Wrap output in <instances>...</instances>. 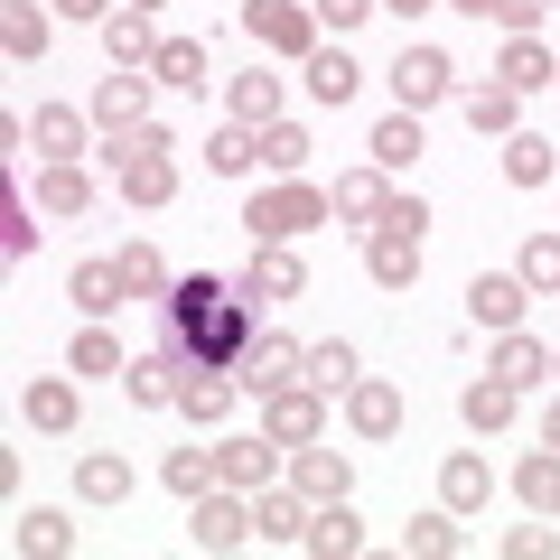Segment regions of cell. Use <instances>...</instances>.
<instances>
[{
    "mask_svg": "<svg viewBox=\"0 0 560 560\" xmlns=\"http://www.w3.org/2000/svg\"><path fill=\"white\" fill-rule=\"evenodd\" d=\"M300 364H308L300 337H253L234 355V374H243V393H280V383H300Z\"/></svg>",
    "mask_w": 560,
    "mask_h": 560,
    "instance_id": "obj_12",
    "label": "cell"
},
{
    "mask_svg": "<svg viewBox=\"0 0 560 560\" xmlns=\"http://www.w3.org/2000/svg\"><path fill=\"white\" fill-rule=\"evenodd\" d=\"M261 430H271L280 448L327 440V393H318V383H280V393H261Z\"/></svg>",
    "mask_w": 560,
    "mask_h": 560,
    "instance_id": "obj_4",
    "label": "cell"
},
{
    "mask_svg": "<svg viewBox=\"0 0 560 560\" xmlns=\"http://www.w3.org/2000/svg\"><path fill=\"white\" fill-rule=\"evenodd\" d=\"M10 551H20V560H66V551H75V523H66L57 504H20V523H10Z\"/></svg>",
    "mask_w": 560,
    "mask_h": 560,
    "instance_id": "obj_16",
    "label": "cell"
},
{
    "mask_svg": "<svg viewBox=\"0 0 560 560\" xmlns=\"http://www.w3.org/2000/svg\"><path fill=\"white\" fill-rule=\"evenodd\" d=\"M150 57H160V10H131V0H121L113 20H103V66L150 75Z\"/></svg>",
    "mask_w": 560,
    "mask_h": 560,
    "instance_id": "obj_9",
    "label": "cell"
},
{
    "mask_svg": "<svg viewBox=\"0 0 560 560\" xmlns=\"http://www.w3.org/2000/svg\"><path fill=\"white\" fill-rule=\"evenodd\" d=\"M160 486H168L178 504H197L206 486H215V448H168V458H160Z\"/></svg>",
    "mask_w": 560,
    "mask_h": 560,
    "instance_id": "obj_38",
    "label": "cell"
},
{
    "mask_svg": "<svg viewBox=\"0 0 560 560\" xmlns=\"http://www.w3.org/2000/svg\"><path fill=\"white\" fill-rule=\"evenodd\" d=\"M308 290V261L290 243H253V271L234 280V300H300Z\"/></svg>",
    "mask_w": 560,
    "mask_h": 560,
    "instance_id": "obj_8",
    "label": "cell"
},
{
    "mask_svg": "<svg viewBox=\"0 0 560 560\" xmlns=\"http://www.w3.org/2000/svg\"><path fill=\"white\" fill-rule=\"evenodd\" d=\"M28 140H38V160H75V150H84V113H75V103H38Z\"/></svg>",
    "mask_w": 560,
    "mask_h": 560,
    "instance_id": "obj_35",
    "label": "cell"
},
{
    "mask_svg": "<svg viewBox=\"0 0 560 560\" xmlns=\"http://www.w3.org/2000/svg\"><path fill=\"white\" fill-rule=\"evenodd\" d=\"M0 253H10V261H28V253H38V224H28V215H10V224H0Z\"/></svg>",
    "mask_w": 560,
    "mask_h": 560,
    "instance_id": "obj_49",
    "label": "cell"
},
{
    "mask_svg": "<svg viewBox=\"0 0 560 560\" xmlns=\"http://www.w3.org/2000/svg\"><path fill=\"white\" fill-rule=\"evenodd\" d=\"M243 38L261 47V57H318V10L308 0H243Z\"/></svg>",
    "mask_w": 560,
    "mask_h": 560,
    "instance_id": "obj_2",
    "label": "cell"
},
{
    "mask_svg": "<svg viewBox=\"0 0 560 560\" xmlns=\"http://www.w3.org/2000/svg\"><path fill=\"white\" fill-rule=\"evenodd\" d=\"M0 47H10V66H38L47 57V10H38V0H0Z\"/></svg>",
    "mask_w": 560,
    "mask_h": 560,
    "instance_id": "obj_29",
    "label": "cell"
},
{
    "mask_svg": "<svg viewBox=\"0 0 560 560\" xmlns=\"http://www.w3.org/2000/svg\"><path fill=\"white\" fill-rule=\"evenodd\" d=\"M486 495H495V467H486L477 458V448H458V458H440V504H448V514H486Z\"/></svg>",
    "mask_w": 560,
    "mask_h": 560,
    "instance_id": "obj_19",
    "label": "cell"
},
{
    "mask_svg": "<svg viewBox=\"0 0 560 560\" xmlns=\"http://www.w3.org/2000/svg\"><path fill=\"white\" fill-rule=\"evenodd\" d=\"M393 94H401V113H430V103L458 94V66H448L440 47H401L393 57Z\"/></svg>",
    "mask_w": 560,
    "mask_h": 560,
    "instance_id": "obj_5",
    "label": "cell"
},
{
    "mask_svg": "<svg viewBox=\"0 0 560 560\" xmlns=\"http://www.w3.org/2000/svg\"><path fill=\"white\" fill-rule=\"evenodd\" d=\"M364 280H374V290H411L420 280V234L411 224H374V234H364Z\"/></svg>",
    "mask_w": 560,
    "mask_h": 560,
    "instance_id": "obj_7",
    "label": "cell"
},
{
    "mask_svg": "<svg viewBox=\"0 0 560 560\" xmlns=\"http://www.w3.org/2000/svg\"><path fill=\"white\" fill-rule=\"evenodd\" d=\"M178 374H187L178 355H131L121 364V393H131L140 411H168V401H178Z\"/></svg>",
    "mask_w": 560,
    "mask_h": 560,
    "instance_id": "obj_26",
    "label": "cell"
},
{
    "mask_svg": "<svg viewBox=\"0 0 560 560\" xmlns=\"http://www.w3.org/2000/svg\"><path fill=\"white\" fill-rule=\"evenodd\" d=\"M75 411H84L75 374H38V383L20 393V420H28V430H75Z\"/></svg>",
    "mask_w": 560,
    "mask_h": 560,
    "instance_id": "obj_21",
    "label": "cell"
},
{
    "mask_svg": "<svg viewBox=\"0 0 560 560\" xmlns=\"http://www.w3.org/2000/svg\"><path fill=\"white\" fill-rule=\"evenodd\" d=\"M94 121H103V131H140V121H150V75H131V66H103V84H94Z\"/></svg>",
    "mask_w": 560,
    "mask_h": 560,
    "instance_id": "obj_15",
    "label": "cell"
},
{
    "mask_svg": "<svg viewBox=\"0 0 560 560\" xmlns=\"http://www.w3.org/2000/svg\"><path fill=\"white\" fill-rule=\"evenodd\" d=\"M495 84H514V94H541V84H560V57L523 28V38H504V57H495Z\"/></svg>",
    "mask_w": 560,
    "mask_h": 560,
    "instance_id": "obj_22",
    "label": "cell"
},
{
    "mask_svg": "<svg viewBox=\"0 0 560 560\" xmlns=\"http://www.w3.org/2000/svg\"><path fill=\"white\" fill-rule=\"evenodd\" d=\"M541 440H551V448H560V401H551V411H541Z\"/></svg>",
    "mask_w": 560,
    "mask_h": 560,
    "instance_id": "obj_52",
    "label": "cell"
},
{
    "mask_svg": "<svg viewBox=\"0 0 560 560\" xmlns=\"http://www.w3.org/2000/svg\"><path fill=\"white\" fill-rule=\"evenodd\" d=\"M300 551H318V560H355L364 551V523H355V504H318V514H308V541H300Z\"/></svg>",
    "mask_w": 560,
    "mask_h": 560,
    "instance_id": "obj_23",
    "label": "cell"
},
{
    "mask_svg": "<svg viewBox=\"0 0 560 560\" xmlns=\"http://www.w3.org/2000/svg\"><path fill=\"white\" fill-rule=\"evenodd\" d=\"M75 495H84V504H121V495H131V467L94 448V458H75Z\"/></svg>",
    "mask_w": 560,
    "mask_h": 560,
    "instance_id": "obj_44",
    "label": "cell"
},
{
    "mask_svg": "<svg viewBox=\"0 0 560 560\" xmlns=\"http://www.w3.org/2000/svg\"><path fill=\"white\" fill-rule=\"evenodd\" d=\"M486 374L523 393V383H541V374H551V346H541V337H523V327H504V337H495V355H486Z\"/></svg>",
    "mask_w": 560,
    "mask_h": 560,
    "instance_id": "obj_24",
    "label": "cell"
},
{
    "mask_svg": "<svg viewBox=\"0 0 560 560\" xmlns=\"http://www.w3.org/2000/svg\"><path fill=\"white\" fill-rule=\"evenodd\" d=\"M308 10H318V28H337V38H346V28H364V20H374L383 0H308Z\"/></svg>",
    "mask_w": 560,
    "mask_h": 560,
    "instance_id": "obj_48",
    "label": "cell"
},
{
    "mask_svg": "<svg viewBox=\"0 0 560 560\" xmlns=\"http://www.w3.org/2000/svg\"><path fill=\"white\" fill-rule=\"evenodd\" d=\"M346 430H355V440H393L401 430V393L383 374H355L346 383Z\"/></svg>",
    "mask_w": 560,
    "mask_h": 560,
    "instance_id": "obj_14",
    "label": "cell"
},
{
    "mask_svg": "<svg viewBox=\"0 0 560 560\" xmlns=\"http://www.w3.org/2000/svg\"><path fill=\"white\" fill-rule=\"evenodd\" d=\"M551 383H560V355H551Z\"/></svg>",
    "mask_w": 560,
    "mask_h": 560,
    "instance_id": "obj_54",
    "label": "cell"
},
{
    "mask_svg": "<svg viewBox=\"0 0 560 560\" xmlns=\"http://www.w3.org/2000/svg\"><path fill=\"white\" fill-rule=\"evenodd\" d=\"M514 271H523V290H533V300H551V290H560V234H523Z\"/></svg>",
    "mask_w": 560,
    "mask_h": 560,
    "instance_id": "obj_42",
    "label": "cell"
},
{
    "mask_svg": "<svg viewBox=\"0 0 560 560\" xmlns=\"http://www.w3.org/2000/svg\"><path fill=\"white\" fill-rule=\"evenodd\" d=\"M401 551H411V560H458L467 533H458V514L440 504V514H411V523H401Z\"/></svg>",
    "mask_w": 560,
    "mask_h": 560,
    "instance_id": "obj_31",
    "label": "cell"
},
{
    "mask_svg": "<svg viewBox=\"0 0 560 560\" xmlns=\"http://www.w3.org/2000/svg\"><path fill=\"white\" fill-rule=\"evenodd\" d=\"M206 168H215V178H253L261 168V131L253 121H224V131L206 140Z\"/></svg>",
    "mask_w": 560,
    "mask_h": 560,
    "instance_id": "obj_34",
    "label": "cell"
},
{
    "mask_svg": "<svg viewBox=\"0 0 560 560\" xmlns=\"http://www.w3.org/2000/svg\"><path fill=\"white\" fill-rule=\"evenodd\" d=\"M121 290H131V300H160L168 290V261H160V243H121Z\"/></svg>",
    "mask_w": 560,
    "mask_h": 560,
    "instance_id": "obj_43",
    "label": "cell"
},
{
    "mask_svg": "<svg viewBox=\"0 0 560 560\" xmlns=\"http://www.w3.org/2000/svg\"><path fill=\"white\" fill-rule=\"evenodd\" d=\"M187 541H197V551H243V541H253V495L206 486V495L187 504Z\"/></svg>",
    "mask_w": 560,
    "mask_h": 560,
    "instance_id": "obj_3",
    "label": "cell"
},
{
    "mask_svg": "<svg viewBox=\"0 0 560 560\" xmlns=\"http://www.w3.org/2000/svg\"><path fill=\"white\" fill-rule=\"evenodd\" d=\"M355 374H364V364H355V346H346V337L308 346V364H300V383H318L327 401H337V393H346V383H355Z\"/></svg>",
    "mask_w": 560,
    "mask_h": 560,
    "instance_id": "obj_39",
    "label": "cell"
},
{
    "mask_svg": "<svg viewBox=\"0 0 560 560\" xmlns=\"http://www.w3.org/2000/svg\"><path fill=\"white\" fill-rule=\"evenodd\" d=\"M523 308H533V290H523V271H477V280H467V318H477L486 337H504V327H523Z\"/></svg>",
    "mask_w": 560,
    "mask_h": 560,
    "instance_id": "obj_6",
    "label": "cell"
},
{
    "mask_svg": "<svg viewBox=\"0 0 560 560\" xmlns=\"http://www.w3.org/2000/svg\"><path fill=\"white\" fill-rule=\"evenodd\" d=\"M514 495L533 504V514H551V523H560V448H551V440H541L533 458L514 467Z\"/></svg>",
    "mask_w": 560,
    "mask_h": 560,
    "instance_id": "obj_33",
    "label": "cell"
},
{
    "mask_svg": "<svg viewBox=\"0 0 560 560\" xmlns=\"http://www.w3.org/2000/svg\"><path fill=\"white\" fill-rule=\"evenodd\" d=\"M327 215H337V206H327V197H318L308 178L253 187V206H243V224H253V243H300V234H318Z\"/></svg>",
    "mask_w": 560,
    "mask_h": 560,
    "instance_id": "obj_1",
    "label": "cell"
},
{
    "mask_svg": "<svg viewBox=\"0 0 560 560\" xmlns=\"http://www.w3.org/2000/svg\"><path fill=\"white\" fill-rule=\"evenodd\" d=\"M84 206H94L84 160H47V168H38V215H84Z\"/></svg>",
    "mask_w": 560,
    "mask_h": 560,
    "instance_id": "obj_28",
    "label": "cell"
},
{
    "mask_svg": "<svg viewBox=\"0 0 560 560\" xmlns=\"http://www.w3.org/2000/svg\"><path fill=\"white\" fill-rule=\"evenodd\" d=\"M234 401H243V374H215V364H187V374H178V411L206 420V430H215Z\"/></svg>",
    "mask_w": 560,
    "mask_h": 560,
    "instance_id": "obj_18",
    "label": "cell"
},
{
    "mask_svg": "<svg viewBox=\"0 0 560 560\" xmlns=\"http://www.w3.org/2000/svg\"><path fill=\"white\" fill-rule=\"evenodd\" d=\"M308 150H318V140H308L300 121H271V131H261V168H280V178H300Z\"/></svg>",
    "mask_w": 560,
    "mask_h": 560,
    "instance_id": "obj_45",
    "label": "cell"
},
{
    "mask_svg": "<svg viewBox=\"0 0 560 560\" xmlns=\"http://www.w3.org/2000/svg\"><path fill=\"white\" fill-rule=\"evenodd\" d=\"M66 300H75L84 318H113V308L131 300V290H121V261H75V271H66Z\"/></svg>",
    "mask_w": 560,
    "mask_h": 560,
    "instance_id": "obj_25",
    "label": "cell"
},
{
    "mask_svg": "<svg viewBox=\"0 0 560 560\" xmlns=\"http://www.w3.org/2000/svg\"><path fill=\"white\" fill-rule=\"evenodd\" d=\"M364 150H374V168H411V160H420V113L374 121V140H364Z\"/></svg>",
    "mask_w": 560,
    "mask_h": 560,
    "instance_id": "obj_41",
    "label": "cell"
},
{
    "mask_svg": "<svg viewBox=\"0 0 560 560\" xmlns=\"http://www.w3.org/2000/svg\"><path fill=\"white\" fill-rule=\"evenodd\" d=\"M458 113H467V131H477V140H514L523 131V94H514V84H467Z\"/></svg>",
    "mask_w": 560,
    "mask_h": 560,
    "instance_id": "obj_17",
    "label": "cell"
},
{
    "mask_svg": "<svg viewBox=\"0 0 560 560\" xmlns=\"http://www.w3.org/2000/svg\"><path fill=\"white\" fill-rule=\"evenodd\" d=\"M383 10H401V20H420V10H440V0H383Z\"/></svg>",
    "mask_w": 560,
    "mask_h": 560,
    "instance_id": "obj_51",
    "label": "cell"
},
{
    "mask_svg": "<svg viewBox=\"0 0 560 560\" xmlns=\"http://www.w3.org/2000/svg\"><path fill=\"white\" fill-rule=\"evenodd\" d=\"M327 206H337L346 224H364V234H374V224H383V206H393V168H346Z\"/></svg>",
    "mask_w": 560,
    "mask_h": 560,
    "instance_id": "obj_20",
    "label": "cell"
},
{
    "mask_svg": "<svg viewBox=\"0 0 560 560\" xmlns=\"http://www.w3.org/2000/svg\"><path fill=\"white\" fill-rule=\"evenodd\" d=\"M458 411H467V430H477V440H495V430H514L523 393H514V383H495V374H486V383H467V393H458Z\"/></svg>",
    "mask_w": 560,
    "mask_h": 560,
    "instance_id": "obj_27",
    "label": "cell"
},
{
    "mask_svg": "<svg viewBox=\"0 0 560 560\" xmlns=\"http://www.w3.org/2000/svg\"><path fill=\"white\" fill-rule=\"evenodd\" d=\"M290 486H300L308 504H337V495H355V458H346V448H290Z\"/></svg>",
    "mask_w": 560,
    "mask_h": 560,
    "instance_id": "obj_11",
    "label": "cell"
},
{
    "mask_svg": "<svg viewBox=\"0 0 560 560\" xmlns=\"http://www.w3.org/2000/svg\"><path fill=\"white\" fill-rule=\"evenodd\" d=\"M448 10H467V20H495V28H541V10H551V0H448Z\"/></svg>",
    "mask_w": 560,
    "mask_h": 560,
    "instance_id": "obj_46",
    "label": "cell"
},
{
    "mask_svg": "<svg viewBox=\"0 0 560 560\" xmlns=\"http://www.w3.org/2000/svg\"><path fill=\"white\" fill-rule=\"evenodd\" d=\"M150 84H168V94H206V47H197V38H160Z\"/></svg>",
    "mask_w": 560,
    "mask_h": 560,
    "instance_id": "obj_32",
    "label": "cell"
},
{
    "mask_svg": "<svg viewBox=\"0 0 560 560\" xmlns=\"http://www.w3.org/2000/svg\"><path fill=\"white\" fill-rule=\"evenodd\" d=\"M551 551H560L551 514H541V523H514V533H504V560H551Z\"/></svg>",
    "mask_w": 560,
    "mask_h": 560,
    "instance_id": "obj_47",
    "label": "cell"
},
{
    "mask_svg": "<svg viewBox=\"0 0 560 560\" xmlns=\"http://www.w3.org/2000/svg\"><path fill=\"white\" fill-rule=\"evenodd\" d=\"M355 84H364V66L346 57V47H318V57H308V94H318V103H337V113H346Z\"/></svg>",
    "mask_w": 560,
    "mask_h": 560,
    "instance_id": "obj_37",
    "label": "cell"
},
{
    "mask_svg": "<svg viewBox=\"0 0 560 560\" xmlns=\"http://www.w3.org/2000/svg\"><path fill=\"white\" fill-rule=\"evenodd\" d=\"M57 20H84V28H103V20H113V0H57Z\"/></svg>",
    "mask_w": 560,
    "mask_h": 560,
    "instance_id": "obj_50",
    "label": "cell"
},
{
    "mask_svg": "<svg viewBox=\"0 0 560 560\" xmlns=\"http://www.w3.org/2000/svg\"><path fill=\"white\" fill-rule=\"evenodd\" d=\"M131 10H168V0H131Z\"/></svg>",
    "mask_w": 560,
    "mask_h": 560,
    "instance_id": "obj_53",
    "label": "cell"
},
{
    "mask_svg": "<svg viewBox=\"0 0 560 560\" xmlns=\"http://www.w3.org/2000/svg\"><path fill=\"white\" fill-rule=\"evenodd\" d=\"M224 103H234V121L271 131V121H280V75H261V66H253V75H234V94H224Z\"/></svg>",
    "mask_w": 560,
    "mask_h": 560,
    "instance_id": "obj_40",
    "label": "cell"
},
{
    "mask_svg": "<svg viewBox=\"0 0 560 560\" xmlns=\"http://www.w3.org/2000/svg\"><path fill=\"white\" fill-rule=\"evenodd\" d=\"M504 178H514V187H551L560 178V150L541 131H514V140H504Z\"/></svg>",
    "mask_w": 560,
    "mask_h": 560,
    "instance_id": "obj_36",
    "label": "cell"
},
{
    "mask_svg": "<svg viewBox=\"0 0 560 560\" xmlns=\"http://www.w3.org/2000/svg\"><path fill=\"white\" fill-rule=\"evenodd\" d=\"M280 477V440L261 430V440H224L215 448V486H234V495H261V486Z\"/></svg>",
    "mask_w": 560,
    "mask_h": 560,
    "instance_id": "obj_13",
    "label": "cell"
},
{
    "mask_svg": "<svg viewBox=\"0 0 560 560\" xmlns=\"http://www.w3.org/2000/svg\"><path fill=\"white\" fill-rule=\"evenodd\" d=\"M308 514H318V504H308L300 486H261V495H253V533L271 541V551H300V541H308Z\"/></svg>",
    "mask_w": 560,
    "mask_h": 560,
    "instance_id": "obj_10",
    "label": "cell"
},
{
    "mask_svg": "<svg viewBox=\"0 0 560 560\" xmlns=\"http://www.w3.org/2000/svg\"><path fill=\"white\" fill-rule=\"evenodd\" d=\"M121 364H131V355H121V346H113V327H75V346H66V374H84V383H113L121 374Z\"/></svg>",
    "mask_w": 560,
    "mask_h": 560,
    "instance_id": "obj_30",
    "label": "cell"
}]
</instances>
